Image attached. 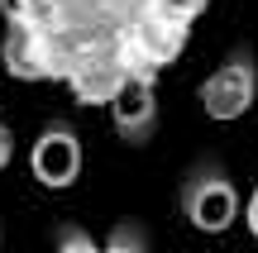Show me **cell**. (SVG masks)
Segmentation results:
<instances>
[{
  "mask_svg": "<svg viewBox=\"0 0 258 253\" xmlns=\"http://www.w3.org/2000/svg\"><path fill=\"white\" fill-rule=\"evenodd\" d=\"M101 253H148V239H144L139 225H115Z\"/></svg>",
  "mask_w": 258,
  "mask_h": 253,
  "instance_id": "obj_6",
  "label": "cell"
},
{
  "mask_svg": "<svg viewBox=\"0 0 258 253\" xmlns=\"http://www.w3.org/2000/svg\"><path fill=\"white\" fill-rule=\"evenodd\" d=\"M253 101H258V62H253L249 48H234V53L201 81V110L211 115V120L230 124V120H239V115H249Z\"/></svg>",
  "mask_w": 258,
  "mask_h": 253,
  "instance_id": "obj_2",
  "label": "cell"
},
{
  "mask_svg": "<svg viewBox=\"0 0 258 253\" xmlns=\"http://www.w3.org/2000/svg\"><path fill=\"white\" fill-rule=\"evenodd\" d=\"M244 220H249V234L258 239V182H253V196H249V206H244Z\"/></svg>",
  "mask_w": 258,
  "mask_h": 253,
  "instance_id": "obj_9",
  "label": "cell"
},
{
  "mask_svg": "<svg viewBox=\"0 0 258 253\" xmlns=\"http://www.w3.org/2000/svg\"><path fill=\"white\" fill-rule=\"evenodd\" d=\"M10 158H15V134H10L5 120H0V172L10 167Z\"/></svg>",
  "mask_w": 258,
  "mask_h": 253,
  "instance_id": "obj_8",
  "label": "cell"
},
{
  "mask_svg": "<svg viewBox=\"0 0 258 253\" xmlns=\"http://www.w3.org/2000/svg\"><path fill=\"white\" fill-rule=\"evenodd\" d=\"M182 215L191 220L201 234H225V229L239 220V191L225 177L220 162H196L182 182Z\"/></svg>",
  "mask_w": 258,
  "mask_h": 253,
  "instance_id": "obj_1",
  "label": "cell"
},
{
  "mask_svg": "<svg viewBox=\"0 0 258 253\" xmlns=\"http://www.w3.org/2000/svg\"><path fill=\"white\" fill-rule=\"evenodd\" d=\"M57 253H101V248H96V239L82 225H62L57 229Z\"/></svg>",
  "mask_w": 258,
  "mask_h": 253,
  "instance_id": "obj_7",
  "label": "cell"
},
{
  "mask_svg": "<svg viewBox=\"0 0 258 253\" xmlns=\"http://www.w3.org/2000/svg\"><path fill=\"white\" fill-rule=\"evenodd\" d=\"M0 62L15 81H48L57 76V62H53V48L24 24H10L5 29V48H0Z\"/></svg>",
  "mask_w": 258,
  "mask_h": 253,
  "instance_id": "obj_5",
  "label": "cell"
},
{
  "mask_svg": "<svg viewBox=\"0 0 258 253\" xmlns=\"http://www.w3.org/2000/svg\"><path fill=\"white\" fill-rule=\"evenodd\" d=\"M110 115L124 143H148L158 129V91H153V72H124L120 86L110 96Z\"/></svg>",
  "mask_w": 258,
  "mask_h": 253,
  "instance_id": "obj_3",
  "label": "cell"
},
{
  "mask_svg": "<svg viewBox=\"0 0 258 253\" xmlns=\"http://www.w3.org/2000/svg\"><path fill=\"white\" fill-rule=\"evenodd\" d=\"M29 167L43 187L62 191L82 177V139H77L72 124H48L34 139V153H29Z\"/></svg>",
  "mask_w": 258,
  "mask_h": 253,
  "instance_id": "obj_4",
  "label": "cell"
}]
</instances>
